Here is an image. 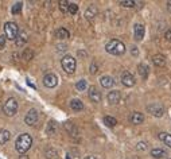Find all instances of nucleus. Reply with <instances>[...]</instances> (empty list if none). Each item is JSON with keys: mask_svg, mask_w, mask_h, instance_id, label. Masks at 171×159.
Returning <instances> with one entry per match:
<instances>
[{"mask_svg": "<svg viewBox=\"0 0 171 159\" xmlns=\"http://www.w3.org/2000/svg\"><path fill=\"white\" fill-rule=\"evenodd\" d=\"M31 144H32V138L30 133H22L15 140V150L19 154H26L30 150Z\"/></svg>", "mask_w": 171, "mask_h": 159, "instance_id": "nucleus-1", "label": "nucleus"}, {"mask_svg": "<svg viewBox=\"0 0 171 159\" xmlns=\"http://www.w3.org/2000/svg\"><path fill=\"white\" fill-rule=\"evenodd\" d=\"M105 50L112 55H121L125 53V45L119 39H112L107 43Z\"/></svg>", "mask_w": 171, "mask_h": 159, "instance_id": "nucleus-2", "label": "nucleus"}, {"mask_svg": "<svg viewBox=\"0 0 171 159\" xmlns=\"http://www.w3.org/2000/svg\"><path fill=\"white\" fill-rule=\"evenodd\" d=\"M19 34V27L15 22H7L4 24V36L10 40H15Z\"/></svg>", "mask_w": 171, "mask_h": 159, "instance_id": "nucleus-3", "label": "nucleus"}, {"mask_svg": "<svg viewBox=\"0 0 171 159\" xmlns=\"http://www.w3.org/2000/svg\"><path fill=\"white\" fill-rule=\"evenodd\" d=\"M61 65H62V69L66 71L67 74H73L77 67L76 58H73L71 55H65L61 61Z\"/></svg>", "mask_w": 171, "mask_h": 159, "instance_id": "nucleus-4", "label": "nucleus"}, {"mask_svg": "<svg viewBox=\"0 0 171 159\" xmlns=\"http://www.w3.org/2000/svg\"><path fill=\"white\" fill-rule=\"evenodd\" d=\"M2 109H3V112H4L5 115H7V116H14V115L18 112V101H16V99H14V97L7 99L5 100V102L3 104Z\"/></svg>", "mask_w": 171, "mask_h": 159, "instance_id": "nucleus-5", "label": "nucleus"}, {"mask_svg": "<svg viewBox=\"0 0 171 159\" xmlns=\"http://www.w3.org/2000/svg\"><path fill=\"white\" fill-rule=\"evenodd\" d=\"M147 112L155 117H162L164 115V107L159 102H151L147 105Z\"/></svg>", "mask_w": 171, "mask_h": 159, "instance_id": "nucleus-6", "label": "nucleus"}, {"mask_svg": "<svg viewBox=\"0 0 171 159\" xmlns=\"http://www.w3.org/2000/svg\"><path fill=\"white\" fill-rule=\"evenodd\" d=\"M38 117H39L38 111L32 108V109H30L26 113V116H24V123H26L27 126H35L36 121H38Z\"/></svg>", "mask_w": 171, "mask_h": 159, "instance_id": "nucleus-7", "label": "nucleus"}, {"mask_svg": "<svg viewBox=\"0 0 171 159\" xmlns=\"http://www.w3.org/2000/svg\"><path fill=\"white\" fill-rule=\"evenodd\" d=\"M58 84V77L54 73H47L43 77V85L46 88H55Z\"/></svg>", "mask_w": 171, "mask_h": 159, "instance_id": "nucleus-8", "label": "nucleus"}, {"mask_svg": "<svg viewBox=\"0 0 171 159\" xmlns=\"http://www.w3.org/2000/svg\"><path fill=\"white\" fill-rule=\"evenodd\" d=\"M121 82H123L124 86H127V88H131V86L135 85V77L132 76V73H129L128 70L123 71V74H121Z\"/></svg>", "mask_w": 171, "mask_h": 159, "instance_id": "nucleus-9", "label": "nucleus"}, {"mask_svg": "<svg viewBox=\"0 0 171 159\" xmlns=\"http://www.w3.org/2000/svg\"><path fill=\"white\" fill-rule=\"evenodd\" d=\"M128 120L131 124L139 126V124H143V121H144V115H143L142 112H132V113L129 115Z\"/></svg>", "mask_w": 171, "mask_h": 159, "instance_id": "nucleus-10", "label": "nucleus"}, {"mask_svg": "<svg viewBox=\"0 0 171 159\" xmlns=\"http://www.w3.org/2000/svg\"><path fill=\"white\" fill-rule=\"evenodd\" d=\"M144 33H145L144 24L136 23L135 26H133V36H135L136 40H142L143 38H144Z\"/></svg>", "mask_w": 171, "mask_h": 159, "instance_id": "nucleus-11", "label": "nucleus"}, {"mask_svg": "<svg viewBox=\"0 0 171 159\" xmlns=\"http://www.w3.org/2000/svg\"><path fill=\"white\" fill-rule=\"evenodd\" d=\"M88 95H89V99H91L93 102H100L101 101V93H100V90L96 88L94 85L89 86Z\"/></svg>", "mask_w": 171, "mask_h": 159, "instance_id": "nucleus-12", "label": "nucleus"}, {"mask_svg": "<svg viewBox=\"0 0 171 159\" xmlns=\"http://www.w3.org/2000/svg\"><path fill=\"white\" fill-rule=\"evenodd\" d=\"M27 40H29L27 33L26 31H20V33L18 34L16 39H15V45H16V47H23V46L27 43Z\"/></svg>", "mask_w": 171, "mask_h": 159, "instance_id": "nucleus-13", "label": "nucleus"}, {"mask_svg": "<svg viewBox=\"0 0 171 159\" xmlns=\"http://www.w3.org/2000/svg\"><path fill=\"white\" fill-rule=\"evenodd\" d=\"M120 99H121V95L119 90H112V92L108 93V102L111 105H116L120 101Z\"/></svg>", "mask_w": 171, "mask_h": 159, "instance_id": "nucleus-14", "label": "nucleus"}, {"mask_svg": "<svg viewBox=\"0 0 171 159\" xmlns=\"http://www.w3.org/2000/svg\"><path fill=\"white\" fill-rule=\"evenodd\" d=\"M100 84H101L102 88L109 89V88H112V86L115 85V80L112 78L111 76H102L100 78Z\"/></svg>", "mask_w": 171, "mask_h": 159, "instance_id": "nucleus-15", "label": "nucleus"}, {"mask_svg": "<svg viewBox=\"0 0 171 159\" xmlns=\"http://www.w3.org/2000/svg\"><path fill=\"white\" fill-rule=\"evenodd\" d=\"M152 62H154V65H156V66H164L166 65V57H164L163 54H154L152 55Z\"/></svg>", "mask_w": 171, "mask_h": 159, "instance_id": "nucleus-16", "label": "nucleus"}, {"mask_svg": "<svg viewBox=\"0 0 171 159\" xmlns=\"http://www.w3.org/2000/svg\"><path fill=\"white\" fill-rule=\"evenodd\" d=\"M57 123H55L54 120H50L49 121V124L46 126V133H47L49 136H54L55 133H57Z\"/></svg>", "mask_w": 171, "mask_h": 159, "instance_id": "nucleus-17", "label": "nucleus"}, {"mask_svg": "<svg viewBox=\"0 0 171 159\" xmlns=\"http://www.w3.org/2000/svg\"><path fill=\"white\" fill-rule=\"evenodd\" d=\"M138 73L145 80L148 77V73H150V67H148L145 64H139L138 65Z\"/></svg>", "mask_w": 171, "mask_h": 159, "instance_id": "nucleus-18", "label": "nucleus"}, {"mask_svg": "<svg viewBox=\"0 0 171 159\" xmlns=\"http://www.w3.org/2000/svg\"><path fill=\"white\" fill-rule=\"evenodd\" d=\"M70 108L73 111H82L84 109V102L81 101V100H78V99H73L70 101Z\"/></svg>", "mask_w": 171, "mask_h": 159, "instance_id": "nucleus-19", "label": "nucleus"}, {"mask_svg": "<svg viewBox=\"0 0 171 159\" xmlns=\"http://www.w3.org/2000/svg\"><path fill=\"white\" fill-rule=\"evenodd\" d=\"M167 155V152L162 148H154L151 150V157L155 158V159H160V158H164Z\"/></svg>", "mask_w": 171, "mask_h": 159, "instance_id": "nucleus-20", "label": "nucleus"}, {"mask_svg": "<svg viewBox=\"0 0 171 159\" xmlns=\"http://www.w3.org/2000/svg\"><path fill=\"white\" fill-rule=\"evenodd\" d=\"M158 138H159L160 142H163L166 146H169V147H171V135L167 132H160L159 135H158Z\"/></svg>", "mask_w": 171, "mask_h": 159, "instance_id": "nucleus-21", "label": "nucleus"}, {"mask_svg": "<svg viewBox=\"0 0 171 159\" xmlns=\"http://www.w3.org/2000/svg\"><path fill=\"white\" fill-rule=\"evenodd\" d=\"M55 36H57L58 39H67L70 36V34H69V31H67L66 29L61 27V29H58L57 31H55Z\"/></svg>", "mask_w": 171, "mask_h": 159, "instance_id": "nucleus-22", "label": "nucleus"}, {"mask_svg": "<svg viewBox=\"0 0 171 159\" xmlns=\"http://www.w3.org/2000/svg\"><path fill=\"white\" fill-rule=\"evenodd\" d=\"M65 130H66L71 136H77V135H78V130H77V127L74 126L73 123H69V121H67V123H65Z\"/></svg>", "mask_w": 171, "mask_h": 159, "instance_id": "nucleus-23", "label": "nucleus"}, {"mask_svg": "<svg viewBox=\"0 0 171 159\" xmlns=\"http://www.w3.org/2000/svg\"><path fill=\"white\" fill-rule=\"evenodd\" d=\"M96 15H97V8H96L94 5H89V8L85 11V18L88 20H92Z\"/></svg>", "mask_w": 171, "mask_h": 159, "instance_id": "nucleus-24", "label": "nucleus"}, {"mask_svg": "<svg viewBox=\"0 0 171 159\" xmlns=\"http://www.w3.org/2000/svg\"><path fill=\"white\" fill-rule=\"evenodd\" d=\"M11 138V132L7 130H2L0 131V144H5Z\"/></svg>", "mask_w": 171, "mask_h": 159, "instance_id": "nucleus-25", "label": "nucleus"}, {"mask_svg": "<svg viewBox=\"0 0 171 159\" xmlns=\"http://www.w3.org/2000/svg\"><path fill=\"white\" fill-rule=\"evenodd\" d=\"M104 123H105V126L107 127H115L117 124V120L115 119V117H112V116H105L104 117Z\"/></svg>", "mask_w": 171, "mask_h": 159, "instance_id": "nucleus-26", "label": "nucleus"}, {"mask_svg": "<svg viewBox=\"0 0 171 159\" xmlns=\"http://www.w3.org/2000/svg\"><path fill=\"white\" fill-rule=\"evenodd\" d=\"M32 57H34V51L31 49H26L23 51V54H22V58H23L24 61H30V60H32Z\"/></svg>", "mask_w": 171, "mask_h": 159, "instance_id": "nucleus-27", "label": "nucleus"}, {"mask_svg": "<svg viewBox=\"0 0 171 159\" xmlns=\"http://www.w3.org/2000/svg\"><path fill=\"white\" fill-rule=\"evenodd\" d=\"M76 88L80 90V92H84L86 88H88V82H86L85 80H80L76 84Z\"/></svg>", "mask_w": 171, "mask_h": 159, "instance_id": "nucleus-28", "label": "nucleus"}, {"mask_svg": "<svg viewBox=\"0 0 171 159\" xmlns=\"http://www.w3.org/2000/svg\"><path fill=\"white\" fill-rule=\"evenodd\" d=\"M22 5H23V3L19 2V3H15L14 5H12V8H11V12L14 15H16V14H19V12L22 11Z\"/></svg>", "mask_w": 171, "mask_h": 159, "instance_id": "nucleus-29", "label": "nucleus"}, {"mask_svg": "<svg viewBox=\"0 0 171 159\" xmlns=\"http://www.w3.org/2000/svg\"><path fill=\"white\" fill-rule=\"evenodd\" d=\"M67 12L71 15H76L78 12V5L76 3H69V8H67Z\"/></svg>", "mask_w": 171, "mask_h": 159, "instance_id": "nucleus-30", "label": "nucleus"}, {"mask_svg": "<svg viewBox=\"0 0 171 159\" xmlns=\"http://www.w3.org/2000/svg\"><path fill=\"white\" fill-rule=\"evenodd\" d=\"M55 157H57V151L53 148H47L46 150V158L49 159H55Z\"/></svg>", "mask_w": 171, "mask_h": 159, "instance_id": "nucleus-31", "label": "nucleus"}, {"mask_svg": "<svg viewBox=\"0 0 171 159\" xmlns=\"http://www.w3.org/2000/svg\"><path fill=\"white\" fill-rule=\"evenodd\" d=\"M147 148H148L147 142H139L138 144H136V150H138V151H145Z\"/></svg>", "mask_w": 171, "mask_h": 159, "instance_id": "nucleus-32", "label": "nucleus"}, {"mask_svg": "<svg viewBox=\"0 0 171 159\" xmlns=\"http://www.w3.org/2000/svg\"><path fill=\"white\" fill-rule=\"evenodd\" d=\"M136 3L135 2H131V0H123V2H120V5H123V7H127V8H132L135 7Z\"/></svg>", "mask_w": 171, "mask_h": 159, "instance_id": "nucleus-33", "label": "nucleus"}, {"mask_svg": "<svg viewBox=\"0 0 171 159\" xmlns=\"http://www.w3.org/2000/svg\"><path fill=\"white\" fill-rule=\"evenodd\" d=\"M67 8H69V3H67L66 0H62V2H60V10L62 12H67Z\"/></svg>", "mask_w": 171, "mask_h": 159, "instance_id": "nucleus-34", "label": "nucleus"}, {"mask_svg": "<svg viewBox=\"0 0 171 159\" xmlns=\"http://www.w3.org/2000/svg\"><path fill=\"white\" fill-rule=\"evenodd\" d=\"M5 42H7V38L4 35H0V50L5 47Z\"/></svg>", "mask_w": 171, "mask_h": 159, "instance_id": "nucleus-35", "label": "nucleus"}, {"mask_svg": "<svg viewBox=\"0 0 171 159\" xmlns=\"http://www.w3.org/2000/svg\"><path fill=\"white\" fill-rule=\"evenodd\" d=\"M97 70H98L97 64H94V62H92V65H91V73H92V74H96V73H97Z\"/></svg>", "mask_w": 171, "mask_h": 159, "instance_id": "nucleus-36", "label": "nucleus"}, {"mask_svg": "<svg viewBox=\"0 0 171 159\" xmlns=\"http://www.w3.org/2000/svg\"><path fill=\"white\" fill-rule=\"evenodd\" d=\"M131 54L133 57H138L139 55V49L136 47V46H131Z\"/></svg>", "mask_w": 171, "mask_h": 159, "instance_id": "nucleus-37", "label": "nucleus"}, {"mask_svg": "<svg viewBox=\"0 0 171 159\" xmlns=\"http://www.w3.org/2000/svg\"><path fill=\"white\" fill-rule=\"evenodd\" d=\"M164 38H166L167 40H171V29L167 30L166 33H164Z\"/></svg>", "mask_w": 171, "mask_h": 159, "instance_id": "nucleus-38", "label": "nucleus"}, {"mask_svg": "<svg viewBox=\"0 0 171 159\" xmlns=\"http://www.w3.org/2000/svg\"><path fill=\"white\" fill-rule=\"evenodd\" d=\"M84 159H97V158H96L94 155H88V157H85Z\"/></svg>", "mask_w": 171, "mask_h": 159, "instance_id": "nucleus-39", "label": "nucleus"}, {"mask_svg": "<svg viewBox=\"0 0 171 159\" xmlns=\"http://www.w3.org/2000/svg\"><path fill=\"white\" fill-rule=\"evenodd\" d=\"M167 8H169V11L171 12V2H169V3H167Z\"/></svg>", "mask_w": 171, "mask_h": 159, "instance_id": "nucleus-40", "label": "nucleus"}, {"mask_svg": "<svg viewBox=\"0 0 171 159\" xmlns=\"http://www.w3.org/2000/svg\"><path fill=\"white\" fill-rule=\"evenodd\" d=\"M66 159H70V155H66Z\"/></svg>", "mask_w": 171, "mask_h": 159, "instance_id": "nucleus-41", "label": "nucleus"}, {"mask_svg": "<svg viewBox=\"0 0 171 159\" xmlns=\"http://www.w3.org/2000/svg\"><path fill=\"white\" fill-rule=\"evenodd\" d=\"M20 159H26V157H22V158H20Z\"/></svg>", "mask_w": 171, "mask_h": 159, "instance_id": "nucleus-42", "label": "nucleus"}, {"mask_svg": "<svg viewBox=\"0 0 171 159\" xmlns=\"http://www.w3.org/2000/svg\"><path fill=\"white\" fill-rule=\"evenodd\" d=\"M0 109H2V107H0Z\"/></svg>", "mask_w": 171, "mask_h": 159, "instance_id": "nucleus-43", "label": "nucleus"}]
</instances>
